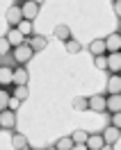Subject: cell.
<instances>
[{
  "label": "cell",
  "instance_id": "cell-4",
  "mask_svg": "<svg viewBox=\"0 0 121 150\" xmlns=\"http://www.w3.org/2000/svg\"><path fill=\"white\" fill-rule=\"evenodd\" d=\"M103 43H105V52L110 55V52H119L121 50V34L119 32H112L107 39H103Z\"/></svg>",
  "mask_w": 121,
  "mask_h": 150
},
{
  "label": "cell",
  "instance_id": "cell-10",
  "mask_svg": "<svg viewBox=\"0 0 121 150\" xmlns=\"http://www.w3.org/2000/svg\"><path fill=\"white\" fill-rule=\"evenodd\" d=\"M5 39H7L9 48H19V46H23V43H25V37H23L16 28H11L9 32H7V37H5Z\"/></svg>",
  "mask_w": 121,
  "mask_h": 150
},
{
  "label": "cell",
  "instance_id": "cell-30",
  "mask_svg": "<svg viewBox=\"0 0 121 150\" xmlns=\"http://www.w3.org/2000/svg\"><path fill=\"white\" fill-rule=\"evenodd\" d=\"M71 150H87V146H84V143H73Z\"/></svg>",
  "mask_w": 121,
  "mask_h": 150
},
{
  "label": "cell",
  "instance_id": "cell-3",
  "mask_svg": "<svg viewBox=\"0 0 121 150\" xmlns=\"http://www.w3.org/2000/svg\"><path fill=\"white\" fill-rule=\"evenodd\" d=\"M105 71H110L112 75H119V71H121V55L119 52L105 55Z\"/></svg>",
  "mask_w": 121,
  "mask_h": 150
},
{
  "label": "cell",
  "instance_id": "cell-24",
  "mask_svg": "<svg viewBox=\"0 0 121 150\" xmlns=\"http://www.w3.org/2000/svg\"><path fill=\"white\" fill-rule=\"evenodd\" d=\"M9 98H11V96L7 93V89H0V112H5V109H7Z\"/></svg>",
  "mask_w": 121,
  "mask_h": 150
},
{
  "label": "cell",
  "instance_id": "cell-16",
  "mask_svg": "<svg viewBox=\"0 0 121 150\" xmlns=\"http://www.w3.org/2000/svg\"><path fill=\"white\" fill-rule=\"evenodd\" d=\"M53 34H55V39H59V41L66 43V41L71 39V28H69V25H55Z\"/></svg>",
  "mask_w": 121,
  "mask_h": 150
},
{
  "label": "cell",
  "instance_id": "cell-14",
  "mask_svg": "<svg viewBox=\"0 0 121 150\" xmlns=\"http://www.w3.org/2000/svg\"><path fill=\"white\" fill-rule=\"evenodd\" d=\"M84 146H87V150H101L105 143H103V137H101V134H89L87 141H84Z\"/></svg>",
  "mask_w": 121,
  "mask_h": 150
},
{
  "label": "cell",
  "instance_id": "cell-15",
  "mask_svg": "<svg viewBox=\"0 0 121 150\" xmlns=\"http://www.w3.org/2000/svg\"><path fill=\"white\" fill-rule=\"evenodd\" d=\"M121 91V77L119 75H110L107 80V96H119Z\"/></svg>",
  "mask_w": 121,
  "mask_h": 150
},
{
  "label": "cell",
  "instance_id": "cell-20",
  "mask_svg": "<svg viewBox=\"0 0 121 150\" xmlns=\"http://www.w3.org/2000/svg\"><path fill=\"white\" fill-rule=\"evenodd\" d=\"M11 98H16L19 103H23V100H28V98H30V89H28V86H16Z\"/></svg>",
  "mask_w": 121,
  "mask_h": 150
},
{
  "label": "cell",
  "instance_id": "cell-31",
  "mask_svg": "<svg viewBox=\"0 0 121 150\" xmlns=\"http://www.w3.org/2000/svg\"><path fill=\"white\" fill-rule=\"evenodd\" d=\"M101 150H114V148H112V146H103Z\"/></svg>",
  "mask_w": 121,
  "mask_h": 150
},
{
  "label": "cell",
  "instance_id": "cell-6",
  "mask_svg": "<svg viewBox=\"0 0 121 150\" xmlns=\"http://www.w3.org/2000/svg\"><path fill=\"white\" fill-rule=\"evenodd\" d=\"M28 80H30V73L25 66H19V68H14V75H11V84L16 86H28Z\"/></svg>",
  "mask_w": 121,
  "mask_h": 150
},
{
  "label": "cell",
  "instance_id": "cell-17",
  "mask_svg": "<svg viewBox=\"0 0 121 150\" xmlns=\"http://www.w3.org/2000/svg\"><path fill=\"white\" fill-rule=\"evenodd\" d=\"M11 146H14L16 150H25V148H30V146H28V137H25V134H21V132L11 134Z\"/></svg>",
  "mask_w": 121,
  "mask_h": 150
},
{
  "label": "cell",
  "instance_id": "cell-18",
  "mask_svg": "<svg viewBox=\"0 0 121 150\" xmlns=\"http://www.w3.org/2000/svg\"><path fill=\"white\" fill-rule=\"evenodd\" d=\"M89 50H92V55H94V57L107 55V52H105V43H103V39H94L92 43H89Z\"/></svg>",
  "mask_w": 121,
  "mask_h": 150
},
{
  "label": "cell",
  "instance_id": "cell-23",
  "mask_svg": "<svg viewBox=\"0 0 121 150\" xmlns=\"http://www.w3.org/2000/svg\"><path fill=\"white\" fill-rule=\"evenodd\" d=\"M87 137H89V132H84V130H75L73 134H71V141H73V143H84V141H87Z\"/></svg>",
  "mask_w": 121,
  "mask_h": 150
},
{
  "label": "cell",
  "instance_id": "cell-21",
  "mask_svg": "<svg viewBox=\"0 0 121 150\" xmlns=\"http://www.w3.org/2000/svg\"><path fill=\"white\" fill-rule=\"evenodd\" d=\"M53 148L55 150H71L73 148V141H71V137H62V139H57V143Z\"/></svg>",
  "mask_w": 121,
  "mask_h": 150
},
{
  "label": "cell",
  "instance_id": "cell-13",
  "mask_svg": "<svg viewBox=\"0 0 121 150\" xmlns=\"http://www.w3.org/2000/svg\"><path fill=\"white\" fill-rule=\"evenodd\" d=\"M11 75H14V68L0 66V89H7L11 84Z\"/></svg>",
  "mask_w": 121,
  "mask_h": 150
},
{
  "label": "cell",
  "instance_id": "cell-26",
  "mask_svg": "<svg viewBox=\"0 0 121 150\" xmlns=\"http://www.w3.org/2000/svg\"><path fill=\"white\" fill-rule=\"evenodd\" d=\"M94 66H96L98 71H105V55L103 57H94Z\"/></svg>",
  "mask_w": 121,
  "mask_h": 150
},
{
  "label": "cell",
  "instance_id": "cell-25",
  "mask_svg": "<svg viewBox=\"0 0 121 150\" xmlns=\"http://www.w3.org/2000/svg\"><path fill=\"white\" fill-rule=\"evenodd\" d=\"M73 109L75 112H87V98H73Z\"/></svg>",
  "mask_w": 121,
  "mask_h": 150
},
{
  "label": "cell",
  "instance_id": "cell-22",
  "mask_svg": "<svg viewBox=\"0 0 121 150\" xmlns=\"http://www.w3.org/2000/svg\"><path fill=\"white\" fill-rule=\"evenodd\" d=\"M80 50H82V46H80V43H78V41H75L73 37L66 41V52H69V55H78Z\"/></svg>",
  "mask_w": 121,
  "mask_h": 150
},
{
  "label": "cell",
  "instance_id": "cell-5",
  "mask_svg": "<svg viewBox=\"0 0 121 150\" xmlns=\"http://www.w3.org/2000/svg\"><path fill=\"white\" fill-rule=\"evenodd\" d=\"M16 127V114L11 109L0 112V130H14Z\"/></svg>",
  "mask_w": 121,
  "mask_h": 150
},
{
  "label": "cell",
  "instance_id": "cell-28",
  "mask_svg": "<svg viewBox=\"0 0 121 150\" xmlns=\"http://www.w3.org/2000/svg\"><path fill=\"white\" fill-rule=\"evenodd\" d=\"M9 52V43H7V39L2 37L0 39V55H7Z\"/></svg>",
  "mask_w": 121,
  "mask_h": 150
},
{
  "label": "cell",
  "instance_id": "cell-9",
  "mask_svg": "<svg viewBox=\"0 0 121 150\" xmlns=\"http://www.w3.org/2000/svg\"><path fill=\"white\" fill-rule=\"evenodd\" d=\"M5 18H7V23H9L11 28H16V25H19L21 21H23V16H21V7H19V2H16V5H11L9 9H7Z\"/></svg>",
  "mask_w": 121,
  "mask_h": 150
},
{
  "label": "cell",
  "instance_id": "cell-7",
  "mask_svg": "<svg viewBox=\"0 0 121 150\" xmlns=\"http://www.w3.org/2000/svg\"><path fill=\"white\" fill-rule=\"evenodd\" d=\"M101 137H103V143H105V146H112V148H114V146L119 143V130L112 127V125H107V127L101 132Z\"/></svg>",
  "mask_w": 121,
  "mask_h": 150
},
{
  "label": "cell",
  "instance_id": "cell-12",
  "mask_svg": "<svg viewBox=\"0 0 121 150\" xmlns=\"http://www.w3.org/2000/svg\"><path fill=\"white\" fill-rule=\"evenodd\" d=\"M87 109H92V112H105V96L87 98Z\"/></svg>",
  "mask_w": 121,
  "mask_h": 150
},
{
  "label": "cell",
  "instance_id": "cell-32",
  "mask_svg": "<svg viewBox=\"0 0 121 150\" xmlns=\"http://www.w3.org/2000/svg\"><path fill=\"white\" fill-rule=\"evenodd\" d=\"M46 150H55V148H46Z\"/></svg>",
  "mask_w": 121,
  "mask_h": 150
},
{
  "label": "cell",
  "instance_id": "cell-11",
  "mask_svg": "<svg viewBox=\"0 0 121 150\" xmlns=\"http://www.w3.org/2000/svg\"><path fill=\"white\" fill-rule=\"evenodd\" d=\"M105 112H110V114L121 112V98L119 96H105Z\"/></svg>",
  "mask_w": 121,
  "mask_h": 150
},
{
  "label": "cell",
  "instance_id": "cell-19",
  "mask_svg": "<svg viewBox=\"0 0 121 150\" xmlns=\"http://www.w3.org/2000/svg\"><path fill=\"white\" fill-rule=\"evenodd\" d=\"M16 30H19L23 37H32V34H34V25H32L30 21H21L19 25H16Z\"/></svg>",
  "mask_w": 121,
  "mask_h": 150
},
{
  "label": "cell",
  "instance_id": "cell-33",
  "mask_svg": "<svg viewBox=\"0 0 121 150\" xmlns=\"http://www.w3.org/2000/svg\"><path fill=\"white\" fill-rule=\"evenodd\" d=\"M25 150H32V148H25Z\"/></svg>",
  "mask_w": 121,
  "mask_h": 150
},
{
  "label": "cell",
  "instance_id": "cell-27",
  "mask_svg": "<svg viewBox=\"0 0 121 150\" xmlns=\"http://www.w3.org/2000/svg\"><path fill=\"white\" fill-rule=\"evenodd\" d=\"M110 125L119 130V127H121V114H112V118H110Z\"/></svg>",
  "mask_w": 121,
  "mask_h": 150
},
{
  "label": "cell",
  "instance_id": "cell-1",
  "mask_svg": "<svg viewBox=\"0 0 121 150\" xmlns=\"http://www.w3.org/2000/svg\"><path fill=\"white\" fill-rule=\"evenodd\" d=\"M21 16H23V21H30L32 23V18H37L39 16V9H41V2H37V0H28V2H21Z\"/></svg>",
  "mask_w": 121,
  "mask_h": 150
},
{
  "label": "cell",
  "instance_id": "cell-29",
  "mask_svg": "<svg viewBox=\"0 0 121 150\" xmlns=\"http://www.w3.org/2000/svg\"><path fill=\"white\" fill-rule=\"evenodd\" d=\"M19 100H16V98H9V105H7V109H11V112H14V109H16V107H19Z\"/></svg>",
  "mask_w": 121,
  "mask_h": 150
},
{
  "label": "cell",
  "instance_id": "cell-2",
  "mask_svg": "<svg viewBox=\"0 0 121 150\" xmlns=\"http://www.w3.org/2000/svg\"><path fill=\"white\" fill-rule=\"evenodd\" d=\"M11 55H14V62H19V66H25L30 59H32V55H34V52L30 50L28 43H23V46L14 48V52H11Z\"/></svg>",
  "mask_w": 121,
  "mask_h": 150
},
{
  "label": "cell",
  "instance_id": "cell-8",
  "mask_svg": "<svg viewBox=\"0 0 121 150\" xmlns=\"http://www.w3.org/2000/svg\"><path fill=\"white\" fill-rule=\"evenodd\" d=\"M25 43L30 46L32 52H39V50H44V48L48 46V39L44 37V34H32L30 39H25Z\"/></svg>",
  "mask_w": 121,
  "mask_h": 150
}]
</instances>
